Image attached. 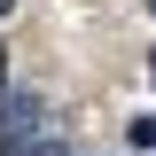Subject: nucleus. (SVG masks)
Wrapping results in <instances>:
<instances>
[{
	"label": "nucleus",
	"instance_id": "nucleus-1",
	"mask_svg": "<svg viewBox=\"0 0 156 156\" xmlns=\"http://www.w3.org/2000/svg\"><path fill=\"white\" fill-rule=\"evenodd\" d=\"M47 140H55V133H47L39 101H31V94H16V101H8V117H0V156H39Z\"/></svg>",
	"mask_w": 156,
	"mask_h": 156
},
{
	"label": "nucleus",
	"instance_id": "nucleus-2",
	"mask_svg": "<svg viewBox=\"0 0 156 156\" xmlns=\"http://www.w3.org/2000/svg\"><path fill=\"white\" fill-rule=\"evenodd\" d=\"M8 101H16V86H8V47H0V117H8Z\"/></svg>",
	"mask_w": 156,
	"mask_h": 156
},
{
	"label": "nucleus",
	"instance_id": "nucleus-3",
	"mask_svg": "<svg viewBox=\"0 0 156 156\" xmlns=\"http://www.w3.org/2000/svg\"><path fill=\"white\" fill-rule=\"evenodd\" d=\"M148 86H156V47H148Z\"/></svg>",
	"mask_w": 156,
	"mask_h": 156
},
{
	"label": "nucleus",
	"instance_id": "nucleus-4",
	"mask_svg": "<svg viewBox=\"0 0 156 156\" xmlns=\"http://www.w3.org/2000/svg\"><path fill=\"white\" fill-rule=\"evenodd\" d=\"M8 8H16V0H0V16H8Z\"/></svg>",
	"mask_w": 156,
	"mask_h": 156
},
{
	"label": "nucleus",
	"instance_id": "nucleus-5",
	"mask_svg": "<svg viewBox=\"0 0 156 156\" xmlns=\"http://www.w3.org/2000/svg\"><path fill=\"white\" fill-rule=\"evenodd\" d=\"M148 16H156V0H148Z\"/></svg>",
	"mask_w": 156,
	"mask_h": 156
}]
</instances>
